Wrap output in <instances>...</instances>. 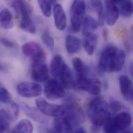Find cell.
<instances>
[{"instance_id":"obj_1","label":"cell","mask_w":133,"mask_h":133,"mask_svg":"<svg viewBox=\"0 0 133 133\" xmlns=\"http://www.w3.org/2000/svg\"><path fill=\"white\" fill-rule=\"evenodd\" d=\"M125 58V53L123 50L118 49L112 44H109L101 53L98 66L104 72H118L124 66Z\"/></svg>"},{"instance_id":"obj_2","label":"cell","mask_w":133,"mask_h":133,"mask_svg":"<svg viewBox=\"0 0 133 133\" xmlns=\"http://www.w3.org/2000/svg\"><path fill=\"white\" fill-rule=\"evenodd\" d=\"M87 112L92 123V130L93 132H98L111 116L109 112V105L101 97L94 98L89 103Z\"/></svg>"},{"instance_id":"obj_3","label":"cell","mask_w":133,"mask_h":133,"mask_svg":"<svg viewBox=\"0 0 133 133\" xmlns=\"http://www.w3.org/2000/svg\"><path fill=\"white\" fill-rule=\"evenodd\" d=\"M50 72L65 89H71L75 87L76 80L73 73L61 55H57L52 58L50 64Z\"/></svg>"},{"instance_id":"obj_4","label":"cell","mask_w":133,"mask_h":133,"mask_svg":"<svg viewBox=\"0 0 133 133\" xmlns=\"http://www.w3.org/2000/svg\"><path fill=\"white\" fill-rule=\"evenodd\" d=\"M86 5L84 0H74L70 8V22L71 29L78 32L85 18Z\"/></svg>"},{"instance_id":"obj_5","label":"cell","mask_w":133,"mask_h":133,"mask_svg":"<svg viewBox=\"0 0 133 133\" xmlns=\"http://www.w3.org/2000/svg\"><path fill=\"white\" fill-rule=\"evenodd\" d=\"M22 51L25 56L31 59L32 64L43 63L46 59L43 48L36 42H30L24 44L22 47Z\"/></svg>"},{"instance_id":"obj_6","label":"cell","mask_w":133,"mask_h":133,"mask_svg":"<svg viewBox=\"0 0 133 133\" xmlns=\"http://www.w3.org/2000/svg\"><path fill=\"white\" fill-rule=\"evenodd\" d=\"M46 97L51 101L61 98L65 96V88L57 79H51L46 81L44 86Z\"/></svg>"},{"instance_id":"obj_7","label":"cell","mask_w":133,"mask_h":133,"mask_svg":"<svg viewBox=\"0 0 133 133\" xmlns=\"http://www.w3.org/2000/svg\"><path fill=\"white\" fill-rule=\"evenodd\" d=\"M35 103L37 109L44 115L56 118L62 116L65 113L63 106L50 103L43 98H37Z\"/></svg>"},{"instance_id":"obj_8","label":"cell","mask_w":133,"mask_h":133,"mask_svg":"<svg viewBox=\"0 0 133 133\" xmlns=\"http://www.w3.org/2000/svg\"><path fill=\"white\" fill-rule=\"evenodd\" d=\"M75 88L94 95H99L101 90V85L99 81L89 77L84 78H77L75 82Z\"/></svg>"},{"instance_id":"obj_9","label":"cell","mask_w":133,"mask_h":133,"mask_svg":"<svg viewBox=\"0 0 133 133\" xmlns=\"http://www.w3.org/2000/svg\"><path fill=\"white\" fill-rule=\"evenodd\" d=\"M17 91L22 97L33 98L40 96L42 93L43 89L38 83L24 81L17 85Z\"/></svg>"},{"instance_id":"obj_10","label":"cell","mask_w":133,"mask_h":133,"mask_svg":"<svg viewBox=\"0 0 133 133\" xmlns=\"http://www.w3.org/2000/svg\"><path fill=\"white\" fill-rule=\"evenodd\" d=\"M132 117L131 114L126 111L118 114L112 118V123L115 133H125L131 127Z\"/></svg>"},{"instance_id":"obj_11","label":"cell","mask_w":133,"mask_h":133,"mask_svg":"<svg viewBox=\"0 0 133 133\" xmlns=\"http://www.w3.org/2000/svg\"><path fill=\"white\" fill-rule=\"evenodd\" d=\"M55 132L58 133H74L76 127L64 115L56 117L53 122Z\"/></svg>"},{"instance_id":"obj_12","label":"cell","mask_w":133,"mask_h":133,"mask_svg":"<svg viewBox=\"0 0 133 133\" xmlns=\"http://www.w3.org/2000/svg\"><path fill=\"white\" fill-rule=\"evenodd\" d=\"M105 3L106 7L105 21L109 26H112L119 18V10L117 5L110 0H105Z\"/></svg>"},{"instance_id":"obj_13","label":"cell","mask_w":133,"mask_h":133,"mask_svg":"<svg viewBox=\"0 0 133 133\" xmlns=\"http://www.w3.org/2000/svg\"><path fill=\"white\" fill-rule=\"evenodd\" d=\"M31 77L37 82L46 81L49 78V70L47 65L44 63L32 64Z\"/></svg>"},{"instance_id":"obj_14","label":"cell","mask_w":133,"mask_h":133,"mask_svg":"<svg viewBox=\"0 0 133 133\" xmlns=\"http://www.w3.org/2000/svg\"><path fill=\"white\" fill-rule=\"evenodd\" d=\"M5 2L19 16L24 13L32 14V7L28 0H5Z\"/></svg>"},{"instance_id":"obj_15","label":"cell","mask_w":133,"mask_h":133,"mask_svg":"<svg viewBox=\"0 0 133 133\" xmlns=\"http://www.w3.org/2000/svg\"><path fill=\"white\" fill-rule=\"evenodd\" d=\"M119 85L124 98L128 101H133V83L131 79L127 76H121L119 78Z\"/></svg>"},{"instance_id":"obj_16","label":"cell","mask_w":133,"mask_h":133,"mask_svg":"<svg viewBox=\"0 0 133 133\" xmlns=\"http://www.w3.org/2000/svg\"><path fill=\"white\" fill-rule=\"evenodd\" d=\"M53 14L55 24L56 28L59 31H63L66 26V16L62 6L56 4L53 8Z\"/></svg>"},{"instance_id":"obj_17","label":"cell","mask_w":133,"mask_h":133,"mask_svg":"<svg viewBox=\"0 0 133 133\" xmlns=\"http://www.w3.org/2000/svg\"><path fill=\"white\" fill-rule=\"evenodd\" d=\"M72 64L77 78H84L89 77L90 72V68L80 58H74L72 60Z\"/></svg>"},{"instance_id":"obj_18","label":"cell","mask_w":133,"mask_h":133,"mask_svg":"<svg viewBox=\"0 0 133 133\" xmlns=\"http://www.w3.org/2000/svg\"><path fill=\"white\" fill-rule=\"evenodd\" d=\"M22 107L25 114L31 119L42 124L46 123L47 119L38 109H36L25 103L22 104Z\"/></svg>"},{"instance_id":"obj_19","label":"cell","mask_w":133,"mask_h":133,"mask_svg":"<svg viewBox=\"0 0 133 133\" xmlns=\"http://www.w3.org/2000/svg\"><path fill=\"white\" fill-rule=\"evenodd\" d=\"M82 45L81 40L72 35L67 36L65 39V46L67 51L69 54L78 52Z\"/></svg>"},{"instance_id":"obj_20","label":"cell","mask_w":133,"mask_h":133,"mask_svg":"<svg viewBox=\"0 0 133 133\" xmlns=\"http://www.w3.org/2000/svg\"><path fill=\"white\" fill-rule=\"evenodd\" d=\"M98 21L91 16H87L84 18L82 24V32L84 36L93 33L97 30L99 26Z\"/></svg>"},{"instance_id":"obj_21","label":"cell","mask_w":133,"mask_h":133,"mask_svg":"<svg viewBox=\"0 0 133 133\" xmlns=\"http://www.w3.org/2000/svg\"><path fill=\"white\" fill-rule=\"evenodd\" d=\"M32 14L26 13L21 15L20 26L24 31L31 34H34L36 32L35 25L31 18Z\"/></svg>"},{"instance_id":"obj_22","label":"cell","mask_w":133,"mask_h":133,"mask_svg":"<svg viewBox=\"0 0 133 133\" xmlns=\"http://www.w3.org/2000/svg\"><path fill=\"white\" fill-rule=\"evenodd\" d=\"M97 43V37L94 33L90 34L84 36V38L82 43L84 49L89 55H92L96 47Z\"/></svg>"},{"instance_id":"obj_23","label":"cell","mask_w":133,"mask_h":133,"mask_svg":"<svg viewBox=\"0 0 133 133\" xmlns=\"http://www.w3.org/2000/svg\"><path fill=\"white\" fill-rule=\"evenodd\" d=\"M0 20L1 25L3 29L5 30H9L13 28L14 21L12 15L8 9L4 8L1 10Z\"/></svg>"},{"instance_id":"obj_24","label":"cell","mask_w":133,"mask_h":133,"mask_svg":"<svg viewBox=\"0 0 133 133\" xmlns=\"http://www.w3.org/2000/svg\"><path fill=\"white\" fill-rule=\"evenodd\" d=\"M33 131V126L30 121L23 119L20 121L13 128L12 132L15 133H32Z\"/></svg>"},{"instance_id":"obj_25","label":"cell","mask_w":133,"mask_h":133,"mask_svg":"<svg viewBox=\"0 0 133 133\" xmlns=\"http://www.w3.org/2000/svg\"><path fill=\"white\" fill-rule=\"evenodd\" d=\"M120 14L124 17H130L133 15V2L123 0L117 5Z\"/></svg>"},{"instance_id":"obj_26","label":"cell","mask_w":133,"mask_h":133,"mask_svg":"<svg viewBox=\"0 0 133 133\" xmlns=\"http://www.w3.org/2000/svg\"><path fill=\"white\" fill-rule=\"evenodd\" d=\"M91 4L93 8L97 12L98 15V22L101 26L104 24L105 20L104 8L101 0H91Z\"/></svg>"},{"instance_id":"obj_27","label":"cell","mask_w":133,"mask_h":133,"mask_svg":"<svg viewBox=\"0 0 133 133\" xmlns=\"http://www.w3.org/2000/svg\"><path fill=\"white\" fill-rule=\"evenodd\" d=\"M7 104L8 106L7 107V109L6 110L7 116L10 120L15 121L18 118L19 116V106L17 104L12 101H11Z\"/></svg>"},{"instance_id":"obj_28","label":"cell","mask_w":133,"mask_h":133,"mask_svg":"<svg viewBox=\"0 0 133 133\" xmlns=\"http://www.w3.org/2000/svg\"><path fill=\"white\" fill-rule=\"evenodd\" d=\"M40 9L45 17H49L52 11L53 0H37Z\"/></svg>"},{"instance_id":"obj_29","label":"cell","mask_w":133,"mask_h":133,"mask_svg":"<svg viewBox=\"0 0 133 133\" xmlns=\"http://www.w3.org/2000/svg\"><path fill=\"white\" fill-rule=\"evenodd\" d=\"M1 124H0V132L4 133L7 132L9 128V120L10 119L7 116L5 110H1Z\"/></svg>"},{"instance_id":"obj_30","label":"cell","mask_w":133,"mask_h":133,"mask_svg":"<svg viewBox=\"0 0 133 133\" xmlns=\"http://www.w3.org/2000/svg\"><path fill=\"white\" fill-rule=\"evenodd\" d=\"M42 39L48 49L50 51H53L55 47L54 40L48 31H45L42 35Z\"/></svg>"},{"instance_id":"obj_31","label":"cell","mask_w":133,"mask_h":133,"mask_svg":"<svg viewBox=\"0 0 133 133\" xmlns=\"http://www.w3.org/2000/svg\"><path fill=\"white\" fill-rule=\"evenodd\" d=\"M109 108L110 109L112 114H116L122 109L123 105L121 103L116 99H111L109 102Z\"/></svg>"},{"instance_id":"obj_32","label":"cell","mask_w":133,"mask_h":133,"mask_svg":"<svg viewBox=\"0 0 133 133\" xmlns=\"http://www.w3.org/2000/svg\"><path fill=\"white\" fill-rule=\"evenodd\" d=\"M1 95L0 98L2 103L8 104L11 101V97L9 92L4 87H1Z\"/></svg>"},{"instance_id":"obj_33","label":"cell","mask_w":133,"mask_h":133,"mask_svg":"<svg viewBox=\"0 0 133 133\" xmlns=\"http://www.w3.org/2000/svg\"><path fill=\"white\" fill-rule=\"evenodd\" d=\"M1 43L3 46L10 49L16 48L17 46L15 42L5 37L1 38Z\"/></svg>"},{"instance_id":"obj_34","label":"cell","mask_w":133,"mask_h":133,"mask_svg":"<svg viewBox=\"0 0 133 133\" xmlns=\"http://www.w3.org/2000/svg\"><path fill=\"white\" fill-rule=\"evenodd\" d=\"M74 133H85V131L83 127L79 125L75 129Z\"/></svg>"},{"instance_id":"obj_35","label":"cell","mask_w":133,"mask_h":133,"mask_svg":"<svg viewBox=\"0 0 133 133\" xmlns=\"http://www.w3.org/2000/svg\"><path fill=\"white\" fill-rule=\"evenodd\" d=\"M129 71L131 77L133 79V61H132L129 65Z\"/></svg>"},{"instance_id":"obj_36","label":"cell","mask_w":133,"mask_h":133,"mask_svg":"<svg viewBox=\"0 0 133 133\" xmlns=\"http://www.w3.org/2000/svg\"><path fill=\"white\" fill-rule=\"evenodd\" d=\"M110 1L113 2L114 3H115V4H116L117 5H118L120 3H121L123 0H110Z\"/></svg>"},{"instance_id":"obj_37","label":"cell","mask_w":133,"mask_h":133,"mask_svg":"<svg viewBox=\"0 0 133 133\" xmlns=\"http://www.w3.org/2000/svg\"><path fill=\"white\" fill-rule=\"evenodd\" d=\"M103 36L104 37H105V38H107V36H108V31L106 30H104L103 31Z\"/></svg>"},{"instance_id":"obj_38","label":"cell","mask_w":133,"mask_h":133,"mask_svg":"<svg viewBox=\"0 0 133 133\" xmlns=\"http://www.w3.org/2000/svg\"><path fill=\"white\" fill-rule=\"evenodd\" d=\"M131 30H132V34H133V25L132 26V29H131Z\"/></svg>"},{"instance_id":"obj_39","label":"cell","mask_w":133,"mask_h":133,"mask_svg":"<svg viewBox=\"0 0 133 133\" xmlns=\"http://www.w3.org/2000/svg\"></svg>"}]
</instances>
